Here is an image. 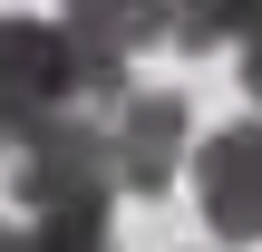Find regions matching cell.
<instances>
[{
	"label": "cell",
	"instance_id": "4",
	"mask_svg": "<svg viewBox=\"0 0 262 252\" xmlns=\"http://www.w3.org/2000/svg\"><path fill=\"white\" fill-rule=\"evenodd\" d=\"M194 194H204V223L224 243H262V117H233L224 136H204Z\"/></svg>",
	"mask_w": 262,
	"mask_h": 252
},
{
	"label": "cell",
	"instance_id": "3",
	"mask_svg": "<svg viewBox=\"0 0 262 252\" xmlns=\"http://www.w3.org/2000/svg\"><path fill=\"white\" fill-rule=\"evenodd\" d=\"M185 97L175 87H126L107 107V155H117V194H165L185 165Z\"/></svg>",
	"mask_w": 262,
	"mask_h": 252
},
{
	"label": "cell",
	"instance_id": "7",
	"mask_svg": "<svg viewBox=\"0 0 262 252\" xmlns=\"http://www.w3.org/2000/svg\"><path fill=\"white\" fill-rule=\"evenodd\" d=\"M39 252H117L107 243V214H29Z\"/></svg>",
	"mask_w": 262,
	"mask_h": 252
},
{
	"label": "cell",
	"instance_id": "8",
	"mask_svg": "<svg viewBox=\"0 0 262 252\" xmlns=\"http://www.w3.org/2000/svg\"><path fill=\"white\" fill-rule=\"evenodd\" d=\"M233 49H243V58H233V68H243V97H253V107H262V19H253V29H243V39H233Z\"/></svg>",
	"mask_w": 262,
	"mask_h": 252
},
{
	"label": "cell",
	"instance_id": "2",
	"mask_svg": "<svg viewBox=\"0 0 262 252\" xmlns=\"http://www.w3.org/2000/svg\"><path fill=\"white\" fill-rule=\"evenodd\" d=\"M10 204L19 214H107L117 204V155H107V107L39 126L10 146Z\"/></svg>",
	"mask_w": 262,
	"mask_h": 252
},
{
	"label": "cell",
	"instance_id": "9",
	"mask_svg": "<svg viewBox=\"0 0 262 252\" xmlns=\"http://www.w3.org/2000/svg\"><path fill=\"white\" fill-rule=\"evenodd\" d=\"M0 252H39V233H29V214H19V223H0Z\"/></svg>",
	"mask_w": 262,
	"mask_h": 252
},
{
	"label": "cell",
	"instance_id": "5",
	"mask_svg": "<svg viewBox=\"0 0 262 252\" xmlns=\"http://www.w3.org/2000/svg\"><path fill=\"white\" fill-rule=\"evenodd\" d=\"M68 29H88L97 49H146L165 39V0H68Z\"/></svg>",
	"mask_w": 262,
	"mask_h": 252
},
{
	"label": "cell",
	"instance_id": "6",
	"mask_svg": "<svg viewBox=\"0 0 262 252\" xmlns=\"http://www.w3.org/2000/svg\"><path fill=\"white\" fill-rule=\"evenodd\" d=\"M253 19H262V0H165V29L185 49H233Z\"/></svg>",
	"mask_w": 262,
	"mask_h": 252
},
{
	"label": "cell",
	"instance_id": "1",
	"mask_svg": "<svg viewBox=\"0 0 262 252\" xmlns=\"http://www.w3.org/2000/svg\"><path fill=\"white\" fill-rule=\"evenodd\" d=\"M117 97H126V49H97L68 19H0V155Z\"/></svg>",
	"mask_w": 262,
	"mask_h": 252
}]
</instances>
